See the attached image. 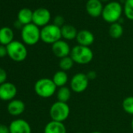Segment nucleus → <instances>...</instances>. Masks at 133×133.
<instances>
[{"instance_id":"nucleus-2","label":"nucleus","mask_w":133,"mask_h":133,"mask_svg":"<svg viewBox=\"0 0 133 133\" xmlns=\"http://www.w3.org/2000/svg\"><path fill=\"white\" fill-rule=\"evenodd\" d=\"M56 88L53 81L46 78L38 79L34 86L35 93L39 97L45 99L52 96L56 92Z\"/></svg>"},{"instance_id":"nucleus-1","label":"nucleus","mask_w":133,"mask_h":133,"mask_svg":"<svg viewBox=\"0 0 133 133\" xmlns=\"http://www.w3.org/2000/svg\"><path fill=\"white\" fill-rule=\"evenodd\" d=\"M70 56L72 58L75 63L85 65L92 60L93 52L89 47L78 45L72 48Z\"/></svg>"},{"instance_id":"nucleus-29","label":"nucleus","mask_w":133,"mask_h":133,"mask_svg":"<svg viewBox=\"0 0 133 133\" xmlns=\"http://www.w3.org/2000/svg\"><path fill=\"white\" fill-rule=\"evenodd\" d=\"M0 133H10V127L4 124H0Z\"/></svg>"},{"instance_id":"nucleus-18","label":"nucleus","mask_w":133,"mask_h":133,"mask_svg":"<svg viewBox=\"0 0 133 133\" xmlns=\"http://www.w3.org/2000/svg\"><path fill=\"white\" fill-rule=\"evenodd\" d=\"M61 28V35L66 40H73L77 38L78 31L77 29L70 24H64Z\"/></svg>"},{"instance_id":"nucleus-5","label":"nucleus","mask_w":133,"mask_h":133,"mask_svg":"<svg viewBox=\"0 0 133 133\" xmlns=\"http://www.w3.org/2000/svg\"><path fill=\"white\" fill-rule=\"evenodd\" d=\"M6 48L8 56L15 62H22L28 56V49L21 42L13 41L6 45Z\"/></svg>"},{"instance_id":"nucleus-20","label":"nucleus","mask_w":133,"mask_h":133,"mask_svg":"<svg viewBox=\"0 0 133 133\" xmlns=\"http://www.w3.org/2000/svg\"><path fill=\"white\" fill-rule=\"evenodd\" d=\"M54 82V84L56 85V87H63L65 86V85L68 83V74L66 73V71H56L52 79Z\"/></svg>"},{"instance_id":"nucleus-33","label":"nucleus","mask_w":133,"mask_h":133,"mask_svg":"<svg viewBox=\"0 0 133 133\" xmlns=\"http://www.w3.org/2000/svg\"><path fill=\"white\" fill-rule=\"evenodd\" d=\"M100 2H107V1H109V0H99Z\"/></svg>"},{"instance_id":"nucleus-32","label":"nucleus","mask_w":133,"mask_h":133,"mask_svg":"<svg viewBox=\"0 0 133 133\" xmlns=\"http://www.w3.org/2000/svg\"><path fill=\"white\" fill-rule=\"evenodd\" d=\"M131 129H132V131H133V118H132L131 122Z\"/></svg>"},{"instance_id":"nucleus-26","label":"nucleus","mask_w":133,"mask_h":133,"mask_svg":"<svg viewBox=\"0 0 133 133\" xmlns=\"http://www.w3.org/2000/svg\"><path fill=\"white\" fill-rule=\"evenodd\" d=\"M6 79H7L6 71H5V69L0 68V85L6 82Z\"/></svg>"},{"instance_id":"nucleus-16","label":"nucleus","mask_w":133,"mask_h":133,"mask_svg":"<svg viewBox=\"0 0 133 133\" xmlns=\"http://www.w3.org/2000/svg\"><path fill=\"white\" fill-rule=\"evenodd\" d=\"M44 133H66V129L63 122L51 121L45 126Z\"/></svg>"},{"instance_id":"nucleus-31","label":"nucleus","mask_w":133,"mask_h":133,"mask_svg":"<svg viewBox=\"0 0 133 133\" xmlns=\"http://www.w3.org/2000/svg\"><path fill=\"white\" fill-rule=\"evenodd\" d=\"M14 27L15 28H23V27H24V25L19 21H15L14 22Z\"/></svg>"},{"instance_id":"nucleus-19","label":"nucleus","mask_w":133,"mask_h":133,"mask_svg":"<svg viewBox=\"0 0 133 133\" xmlns=\"http://www.w3.org/2000/svg\"><path fill=\"white\" fill-rule=\"evenodd\" d=\"M33 18V12L28 8L21 9L17 14V21H19L24 26L31 24Z\"/></svg>"},{"instance_id":"nucleus-21","label":"nucleus","mask_w":133,"mask_h":133,"mask_svg":"<svg viewBox=\"0 0 133 133\" xmlns=\"http://www.w3.org/2000/svg\"><path fill=\"white\" fill-rule=\"evenodd\" d=\"M71 96V89L66 87H60L59 88L58 91L56 92V98L58 101L63 102V103H68V101L70 99Z\"/></svg>"},{"instance_id":"nucleus-9","label":"nucleus","mask_w":133,"mask_h":133,"mask_svg":"<svg viewBox=\"0 0 133 133\" xmlns=\"http://www.w3.org/2000/svg\"><path fill=\"white\" fill-rule=\"evenodd\" d=\"M51 19L50 12L45 8H38L33 12L32 23L38 27H45Z\"/></svg>"},{"instance_id":"nucleus-22","label":"nucleus","mask_w":133,"mask_h":133,"mask_svg":"<svg viewBox=\"0 0 133 133\" xmlns=\"http://www.w3.org/2000/svg\"><path fill=\"white\" fill-rule=\"evenodd\" d=\"M124 32L123 28L120 23H114L111 24L109 28V34L113 38H119L122 36Z\"/></svg>"},{"instance_id":"nucleus-4","label":"nucleus","mask_w":133,"mask_h":133,"mask_svg":"<svg viewBox=\"0 0 133 133\" xmlns=\"http://www.w3.org/2000/svg\"><path fill=\"white\" fill-rule=\"evenodd\" d=\"M122 10V6L120 3L110 2L103 7L102 17L107 23L114 24L120 20Z\"/></svg>"},{"instance_id":"nucleus-8","label":"nucleus","mask_w":133,"mask_h":133,"mask_svg":"<svg viewBox=\"0 0 133 133\" xmlns=\"http://www.w3.org/2000/svg\"><path fill=\"white\" fill-rule=\"evenodd\" d=\"M89 79L85 74L78 73L75 75L71 80V89L76 93L83 92L89 86Z\"/></svg>"},{"instance_id":"nucleus-17","label":"nucleus","mask_w":133,"mask_h":133,"mask_svg":"<svg viewBox=\"0 0 133 133\" xmlns=\"http://www.w3.org/2000/svg\"><path fill=\"white\" fill-rule=\"evenodd\" d=\"M14 31L9 27H3L0 28V45H8L14 40Z\"/></svg>"},{"instance_id":"nucleus-3","label":"nucleus","mask_w":133,"mask_h":133,"mask_svg":"<svg viewBox=\"0 0 133 133\" xmlns=\"http://www.w3.org/2000/svg\"><path fill=\"white\" fill-rule=\"evenodd\" d=\"M21 38L24 44L34 45L41 39V30L33 23L24 25L21 29Z\"/></svg>"},{"instance_id":"nucleus-28","label":"nucleus","mask_w":133,"mask_h":133,"mask_svg":"<svg viewBox=\"0 0 133 133\" xmlns=\"http://www.w3.org/2000/svg\"><path fill=\"white\" fill-rule=\"evenodd\" d=\"M6 56H8L6 46L0 45V58H3Z\"/></svg>"},{"instance_id":"nucleus-30","label":"nucleus","mask_w":133,"mask_h":133,"mask_svg":"<svg viewBox=\"0 0 133 133\" xmlns=\"http://www.w3.org/2000/svg\"><path fill=\"white\" fill-rule=\"evenodd\" d=\"M86 75H87L89 79H94L96 77V74L95 71H89Z\"/></svg>"},{"instance_id":"nucleus-15","label":"nucleus","mask_w":133,"mask_h":133,"mask_svg":"<svg viewBox=\"0 0 133 133\" xmlns=\"http://www.w3.org/2000/svg\"><path fill=\"white\" fill-rule=\"evenodd\" d=\"M76 39L78 45L89 47L94 42L95 37L91 31L88 30H82L78 31Z\"/></svg>"},{"instance_id":"nucleus-7","label":"nucleus","mask_w":133,"mask_h":133,"mask_svg":"<svg viewBox=\"0 0 133 133\" xmlns=\"http://www.w3.org/2000/svg\"><path fill=\"white\" fill-rule=\"evenodd\" d=\"M61 38V28L54 24H47L41 30V40L45 43L52 45Z\"/></svg>"},{"instance_id":"nucleus-12","label":"nucleus","mask_w":133,"mask_h":133,"mask_svg":"<svg viewBox=\"0 0 133 133\" xmlns=\"http://www.w3.org/2000/svg\"><path fill=\"white\" fill-rule=\"evenodd\" d=\"M10 133H31V128L29 123L24 119L13 121L10 125Z\"/></svg>"},{"instance_id":"nucleus-25","label":"nucleus","mask_w":133,"mask_h":133,"mask_svg":"<svg viewBox=\"0 0 133 133\" xmlns=\"http://www.w3.org/2000/svg\"><path fill=\"white\" fill-rule=\"evenodd\" d=\"M124 12L128 19L133 21V0H125Z\"/></svg>"},{"instance_id":"nucleus-13","label":"nucleus","mask_w":133,"mask_h":133,"mask_svg":"<svg viewBox=\"0 0 133 133\" xmlns=\"http://www.w3.org/2000/svg\"><path fill=\"white\" fill-rule=\"evenodd\" d=\"M86 11L92 17H98L102 15L103 5L99 0H88L86 3Z\"/></svg>"},{"instance_id":"nucleus-34","label":"nucleus","mask_w":133,"mask_h":133,"mask_svg":"<svg viewBox=\"0 0 133 133\" xmlns=\"http://www.w3.org/2000/svg\"><path fill=\"white\" fill-rule=\"evenodd\" d=\"M91 133H102V132H100V131H92Z\"/></svg>"},{"instance_id":"nucleus-24","label":"nucleus","mask_w":133,"mask_h":133,"mask_svg":"<svg viewBox=\"0 0 133 133\" xmlns=\"http://www.w3.org/2000/svg\"><path fill=\"white\" fill-rule=\"evenodd\" d=\"M122 107L127 114L133 115V96L126 97L123 100Z\"/></svg>"},{"instance_id":"nucleus-23","label":"nucleus","mask_w":133,"mask_h":133,"mask_svg":"<svg viewBox=\"0 0 133 133\" xmlns=\"http://www.w3.org/2000/svg\"><path fill=\"white\" fill-rule=\"evenodd\" d=\"M74 63H75V62L72 59V58L70 56H66V57L60 59L59 66V68L61 71H68L73 68Z\"/></svg>"},{"instance_id":"nucleus-14","label":"nucleus","mask_w":133,"mask_h":133,"mask_svg":"<svg viewBox=\"0 0 133 133\" xmlns=\"http://www.w3.org/2000/svg\"><path fill=\"white\" fill-rule=\"evenodd\" d=\"M25 110L24 103L17 99H14L9 102L7 105V111L12 116H19Z\"/></svg>"},{"instance_id":"nucleus-35","label":"nucleus","mask_w":133,"mask_h":133,"mask_svg":"<svg viewBox=\"0 0 133 133\" xmlns=\"http://www.w3.org/2000/svg\"><path fill=\"white\" fill-rule=\"evenodd\" d=\"M78 133H83V132H78Z\"/></svg>"},{"instance_id":"nucleus-6","label":"nucleus","mask_w":133,"mask_h":133,"mask_svg":"<svg viewBox=\"0 0 133 133\" xmlns=\"http://www.w3.org/2000/svg\"><path fill=\"white\" fill-rule=\"evenodd\" d=\"M70 111V107L68 103L56 101L51 106L49 115L52 121L63 122L68 118Z\"/></svg>"},{"instance_id":"nucleus-11","label":"nucleus","mask_w":133,"mask_h":133,"mask_svg":"<svg viewBox=\"0 0 133 133\" xmlns=\"http://www.w3.org/2000/svg\"><path fill=\"white\" fill-rule=\"evenodd\" d=\"M52 51L56 57L62 59L63 57L68 56L71 54V49L66 42L63 40H59L52 45Z\"/></svg>"},{"instance_id":"nucleus-10","label":"nucleus","mask_w":133,"mask_h":133,"mask_svg":"<svg viewBox=\"0 0 133 133\" xmlns=\"http://www.w3.org/2000/svg\"><path fill=\"white\" fill-rule=\"evenodd\" d=\"M17 93V86L11 82H5L0 85V99L3 101H11L14 99Z\"/></svg>"},{"instance_id":"nucleus-27","label":"nucleus","mask_w":133,"mask_h":133,"mask_svg":"<svg viewBox=\"0 0 133 133\" xmlns=\"http://www.w3.org/2000/svg\"><path fill=\"white\" fill-rule=\"evenodd\" d=\"M64 19L62 16H56L55 18H54V24L59 27V28H62L64 24Z\"/></svg>"}]
</instances>
